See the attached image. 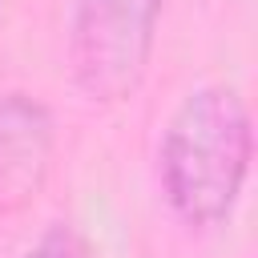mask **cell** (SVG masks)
<instances>
[{
    "label": "cell",
    "mask_w": 258,
    "mask_h": 258,
    "mask_svg": "<svg viewBox=\"0 0 258 258\" xmlns=\"http://www.w3.org/2000/svg\"><path fill=\"white\" fill-rule=\"evenodd\" d=\"M56 153V121L44 101L32 93H4L0 97V218L28 210L48 173Z\"/></svg>",
    "instance_id": "obj_3"
},
{
    "label": "cell",
    "mask_w": 258,
    "mask_h": 258,
    "mask_svg": "<svg viewBox=\"0 0 258 258\" xmlns=\"http://www.w3.org/2000/svg\"><path fill=\"white\" fill-rule=\"evenodd\" d=\"M254 125L246 97L234 85L210 81L189 89L165 121L157 145V169L169 210L194 226H222L250 177Z\"/></svg>",
    "instance_id": "obj_1"
},
{
    "label": "cell",
    "mask_w": 258,
    "mask_h": 258,
    "mask_svg": "<svg viewBox=\"0 0 258 258\" xmlns=\"http://www.w3.org/2000/svg\"><path fill=\"white\" fill-rule=\"evenodd\" d=\"M0 24H4V0H0Z\"/></svg>",
    "instance_id": "obj_5"
},
{
    "label": "cell",
    "mask_w": 258,
    "mask_h": 258,
    "mask_svg": "<svg viewBox=\"0 0 258 258\" xmlns=\"http://www.w3.org/2000/svg\"><path fill=\"white\" fill-rule=\"evenodd\" d=\"M20 258H85V246H81V238H77L69 226H52V230H44Z\"/></svg>",
    "instance_id": "obj_4"
},
{
    "label": "cell",
    "mask_w": 258,
    "mask_h": 258,
    "mask_svg": "<svg viewBox=\"0 0 258 258\" xmlns=\"http://www.w3.org/2000/svg\"><path fill=\"white\" fill-rule=\"evenodd\" d=\"M165 0H73L69 73L85 101L121 105L137 93Z\"/></svg>",
    "instance_id": "obj_2"
}]
</instances>
